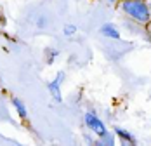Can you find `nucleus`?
I'll list each match as a JSON object with an SVG mask.
<instances>
[{
  "mask_svg": "<svg viewBox=\"0 0 151 146\" xmlns=\"http://www.w3.org/2000/svg\"><path fill=\"white\" fill-rule=\"evenodd\" d=\"M122 9L129 17H132L137 23L146 25L151 19V11L146 5L144 0H123L122 2Z\"/></svg>",
  "mask_w": 151,
  "mask_h": 146,
  "instance_id": "1",
  "label": "nucleus"
},
{
  "mask_svg": "<svg viewBox=\"0 0 151 146\" xmlns=\"http://www.w3.org/2000/svg\"><path fill=\"white\" fill-rule=\"evenodd\" d=\"M85 124H87V127H89L91 131L96 132L99 137H101V136H104L106 132H108V131H106V127H104V124L96 117L94 113H85Z\"/></svg>",
  "mask_w": 151,
  "mask_h": 146,
  "instance_id": "2",
  "label": "nucleus"
},
{
  "mask_svg": "<svg viewBox=\"0 0 151 146\" xmlns=\"http://www.w3.org/2000/svg\"><path fill=\"white\" fill-rule=\"evenodd\" d=\"M63 78H64V73L59 72L58 73V77H56V80H52V82L49 84V90H50L52 98H54L58 103L63 101V96H61V90H59V85H61V80H63Z\"/></svg>",
  "mask_w": 151,
  "mask_h": 146,
  "instance_id": "3",
  "label": "nucleus"
},
{
  "mask_svg": "<svg viewBox=\"0 0 151 146\" xmlns=\"http://www.w3.org/2000/svg\"><path fill=\"white\" fill-rule=\"evenodd\" d=\"M101 33L108 37V38H113V40H120V31L115 28L113 25H109V23H106L101 26Z\"/></svg>",
  "mask_w": 151,
  "mask_h": 146,
  "instance_id": "4",
  "label": "nucleus"
},
{
  "mask_svg": "<svg viewBox=\"0 0 151 146\" xmlns=\"http://www.w3.org/2000/svg\"><path fill=\"white\" fill-rule=\"evenodd\" d=\"M115 132H116V136H120V139H122V145L123 146H127V145H136V139H134V136L130 134V132H127V131H123V129H120V127H116L115 129Z\"/></svg>",
  "mask_w": 151,
  "mask_h": 146,
  "instance_id": "5",
  "label": "nucleus"
},
{
  "mask_svg": "<svg viewBox=\"0 0 151 146\" xmlns=\"http://www.w3.org/2000/svg\"><path fill=\"white\" fill-rule=\"evenodd\" d=\"M12 104H14V108L17 110L19 117L23 118V120H26V117H28V111H26V106L23 104V101H21V99H17V98H12Z\"/></svg>",
  "mask_w": 151,
  "mask_h": 146,
  "instance_id": "6",
  "label": "nucleus"
},
{
  "mask_svg": "<svg viewBox=\"0 0 151 146\" xmlns=\"http://www.w3.org/2000/svg\"><path fill=\"white\" fill-rule=\"evenodd\" d=\"M99 143L101 145H108V146H113V143H115V137L109 134V132H106L104 136H101V139H99Z\"/></svg>",
  "mask_w": 151,
  "mask_h": 146,
  "instance_id": "7",
  "label": "nucleus"
},
{
  "mask_svg": "<svg viewBox=\"0 0 151 146\" xmlns=\"http://www.w3.org/2000/svg\"><path fill=\"white\" fill-rule=\"evenodd\" d=\"M63 31H64V35H66V37H70V35H73V33L76 31V26H73V25H66Z\"/></svg>",
  "mask_w": 151,
  "mask_h": 146,
  "instance_id": "8",
  "label": "nucleus"
},
{
  "mask_svg": "<svg viewBox=\"0 0 151 146\" xmlns=\"http://www.w3.org/2000/svg\"><path fill=\"white\" fill-rule=\"evenodd\" d=\"M47 52H49V56H47V63H49V64H50V63H52V61H54V58H56V56H58V51H54V49H49V51H47Z\"/></svg>",
  "mask_w": 151,
  "mask_h": 146,
  "instance_id": "9",
  "label": "nucleus"
},
{
  "mask_svg": "<svg viewBox=\"0 0 151 146\" xmlns=\"http://www.w3.org/2000/svg\"><path fill=\"white\" fill-rule=\"evenodd\" d=\"M44 25H45V19H44V17H42V19H38V26H44Z\"/></svg>",
  "mask_w": 151,
  "mask_h": 146,
  "instance_id": "10",
  "label": "nucleus"
},
{
  "mask_svg": "<svg viewBox=\"0 0 151 146\" xmlns=\"http://www.w3.org/2000/svg\"><path fill=\"white\" fill-rule=\"evenodd\" d=\"M108 2H111V4H115V2H118V0H108Z\"/></svg>",
  "mask_w": 151,
  "mask_h": 146,
  "instance_id": "11",
  "label": "nucleus"
}]
</instances>
